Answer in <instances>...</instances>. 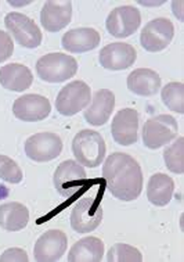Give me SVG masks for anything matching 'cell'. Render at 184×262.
Returning <instances> with one entry per match:
<instances>
[{
  "instance_id": "cell-3",
  "label": "cell",
  "mask_w": 184,
  "mask_h": 262,
  "mask_svg": "<svg viewBox=\"0 0 184 262\" xmlns=\"http://www.w3.org/2000/svg\"><path fill=\"white\" fill-rule=\"evenodd\" d=\"M78 64L75 58L64 53H51L39 58L36 63L38 76L49 83H60L76 75Z\"/></svg>"
},
{
  "instance_id": "cell-14",
  "label": "cell",
  "mask_w": 184,
  "mask_h": 262,
  "mask_svg": "<svg viewBox=\"0 0 184 262\" xmlns=\"http://www.w3.org/2000/svg\"><path fill=\"white\" fill-rule=\"evenodd\" d=\"M136 60V51L127 43L117 42L105 46L99 55V60L105 69L122 71L131 67Z\"/></svg>"
},
{
  "instance_id": "cell-28",
  "label": "cell",
  "mask_w": 184,
  "mask_h": 262,
  "mask_svg": "<svg viewBox=\"0 0 184 262\" xmlns=\"http://www.w3.org/2000/svg\"><path fill=\"white\" fill-rule=\"evenodd\" d=\"M14 42L8 33L0 30V63L7 60L14 52Z\"/></svg>"
},
{
  "instance_id": "cell-27",
  "label": "cell",
  "mask_w": 184,
  "mask_h": 262,
  "mask_svg": "<svg viewBox=\"0 0 184 262\" xmlns=\"http://www.w3.org/2000/svg\"><path fill=\"white\" fill-rule=\"evenodd\" d=\"M0 179L10 184H18L23 180V173L18 164L5 155H0Z\"/></svg>"
},
{
  "instance_id": "cell-2",
  "label": "cell",
  "mask_w": 184,
  "mask_h": 262,
  "mask_svg": "<svg viewBox=\"0 0 184 262\" xmlns=\"http://www.w3.org/2000/svg\"><path fill=\"white\" fill-rule=\"evenodd\" d=\"M72 151L81 164L87 168H97L106 156V143L97 132L83 130L74 138Z\"/></svg>"
},
{
  "instance_id": "cell-6",
  "label": "cell",
  "mask_w": 184,
  "mask_h": 262,
  "mask_svg": "<svg viewBox=\"0 0 184 262\" xmlns=\"http://www.w3.org/2000/svg\"><path fill=\"white\" fill-rule=\"evenodd\" d=\"M85 169L74 160L60 163L54 174L55 189L64 198L77 194L85 186Z\"/></svg>"
},
{
  "instance_id": "cell-1",
  "label": "cell",
  "mask_w": 184,
  "mask_h": 262,
  "mask_svg": "<svg viewBox=\"0 0 184 262\" xmlns=\"http://www.w3.org/2000/svg\"><path fill=\"white\" fill-rule=\"evenodd\" d=\"M102 174L107 189L118 200L131 201L140 196L143 172L137 162L128 154H110L104 163Z\"/></svg>"
},
{
  "instance_id": "cell-13",
  "label": "cell",
  "mask_w": 184,
  "mask_h": 262,
  "mask_svg": "<svg viewBox=\"0 0 184 262\" xmlns=\"http://www.w3.org/2000/svg\"><path fill=\"white\" fill-rule=\"evenodd\" d=\"M67 237L63 231H46L37 241L34 249L35 260L39 262L57 261L66 251Z\"/></svg>"
},
{
  "instance_id": "cell-10",
  "label": "cell",
  "mask_w": 184,
  "mask_h": 262,
  "mask_svg": "<svg viewBox=\"0 0 184 262\" xmlns=\"http://www.w3.org/2000/svg\"><path fill=\"white\" fill-rule=\"evenodd\" d=\"M174 36V26L168 18H157L146 25L141 33V45L149 52H159L168 47Z\"/></svg>"
},
{
  "instance_id": "cell-9",
  "label": "cell",
  "mask_w": 184,
  "mask_h": 262,
  "mask_svg": "<svg viewBox=\"0 0 184 262\" xmlns=\"http://www.w3.org/2000/svg\"><path fill=\"white\" fill-rule=\"evenodd\" d=\"M63 143L57 134L40 133L28 138L26 142V154L31 160L39 163L51 161L60 156Z\"/></svg>"
},
{
  "instance_id": "cell-18",
  "label": "cell",
  "mask_w": 184,
  "mask_h": 262,
  "mask_svg": "<svg viewBox=\"0 0 184 262\" xmlns=\"http://www.w3.org/2000/svg\"><path fill=\"white\" fill-rule=\"evenodd\" d=\"M101 36L92 28H78L67 31L62 37V46L72 53H85L99 46Z\"/></svg>"
},
{
  "instance_id": "cell-24",
  "label": "cell",
  "mask_w": 184,
  "mask_h": 262,
  "mask_svg": "<svg viewBox=\"0 0 184 262\" xmlns=\"http://www.w3.org/2000/svg\"><path fill=\"white\" fill-rule=\"evenodd\" d=\"M166 166L171 172L182 174L184 172V139L182 137L166 147L164 152Z\"/></svg>"
},
{
  "instance_id": "cell-12",
  "label": "cell",
  "mask_w": 184,
  "mask_h": 262,
  "mask_svg": "<svg viewBox=\"0 0 184 262\" xmlns=\"http://www.w3.org/2000/svg\"><path fill=\"white\" fill-rule=\"evenodd\" d=\"M13 112L18 119L24 122H39L50 115L51 102L40 95H24L14 101Z\"/></svg>"
},
{
  "instance_id": "cell-5",
  "label": "cell",
  "mask_w": 184,
  "mask_h": 262,
  "mask_svg": "<svg viewBox=\"0 0 184 262\" xmlns=\"http://www.w3.org/2000/svg\"><path fill=\"white\" fill-rule=\"evenodd\" d=\"M91 99L89 85L82 81H75L62 88L55 101V107L61 115H75L86 107Z\"/></svg>"
},
{
  "instance_id": "cell-21",
  "label": "cell",
  "mask_w": 184,
  "mask_h": 262,
  "mask_svg": "<svg viewBox=\"0 0 184 262\" xmlns=\"http://www.w3.org/2000/svg\"><path fill=\"white\" fill-rule=\"evenodd\" d=\"M103 242L97 237H85L72 246L68 255L70 262H98L103 258Z\"/></svg>"
},
{
  "instance_id": "cell-8",
  "label": "cell",
  "mask_w": 184,
  "mask_h": 262,
  "mask_svg": "<svg viewBox=\"0 0 184 262\" xmlns=\"http://www.w3.org/2000/svg\"><path fill=\"white\" fill-rule=\"evenodd\" d=\"M103 210L99 201L92 198L80 200L71 214V225L80 234L91 232L102 221Z\"/></svg>"
},
{
  "instance_id": "cell-19",
  "label": "cell",
  "mask_w": 184,
  "mask_h": 262,
  "mask_svg": "<svg viewBox=\"0 0 184 262\" xmlns=\"http://www.w3.org/2000/svg\"><path fill=\"white\" fill-rule=\"evenodd\" d=\"M162 80L158 74L147 68H139L129 75L127 88L131 92L142 97L156 95L161 88Z\"/></svg>"
},
{
  "instance_id": "cell-26",
  "label": "cell",
  "mask_w": 184,
  "mask_h": 262,
  "mask_svg": "<svg viewBox=\"0 0 184 262\" xmlns=\"http://www.w3.org/2000/svg\"><path fill=\"white\" fill-rule=\"evenodd\" d=\"M107 261L140 262L143 261V255L133 246L126 244H116L109 250Z\"/></svg>"
},
{
  "instance_id": "cell-29",
  "label": "cell",
  "mask_w": 184,
  "mask_h": 262,
  "mask_svg": "<svg viewBox=\"0 0 184 262\" xmlns=\"http://www.w3.org/2000/svg\"><path fill=\"white\" fill-rule=\"evenodd\" d=\"M0 261H29V259L22 249L10 248L0 256Z\"/></svg>"
},
{
  "instance_id": "cell-11",
  "label": "cell",
  "mask_w": 184,
  "mask_h": 262,
  "mask_svg": "<svg viewBox=\"0 0 184 262\" xmlns=\"http://www.w3.org/2000/svg\"><path fill=\"white\" fill-rule=\"evenodd\" d=\"M141 22L139 9L131 5H125L110 12L106 18V30L116 38H126L136 32Z\"/></svg>"
},
{
  "instance_id": "cell-20",
  "label": "cell",
  "mask_w": 184,
  "mask_h": 262,
  "mask_svg": "<svg viewBox=\"0 0 184 262\" xmlns=\"http://www.w3.org/2000/svg\"><path fill=\"white\" fill-rule=\"evenodd\" d=\"M33 80L32 72L23 64H9L0 68V84L7 90L24 92L31 86Z\"/></svg>"
},
{
  "instance_id": "cell-16",
  "label": "cell",
  "mask_w": 184,
  "mask_h": 262,
  "mask_svg": "<svg viewBox=\"0 0 184 262\" xmlns=\"http://www.w3.org/2000/svg\"><path fill=\"white\" fill-rule=\"evenodd\" d=\"M72 5L66 0H51L44 4L40 13L42 26L47 31L58 32L72 20Z\"/></svg>"
},
{
  "instance_id": "cell-17",
  "label": "cell",
  "mask_w": 184,
  "mask_h": 262,
  "mask_svg": "<svg viewBox=\"0 0 184 262\" xmlns=\"http://www.w3.org/2000/svg\"><path fill=\"white\" fill-rule=\"evenodd\" d=\"M115 107V95L111 91L101 89L95 93L90 106L84 112L85 121L95 127L105 124Z\"/></svg>"
},
{
  "instance_id": "cell-23",
  "label": "cell",
  "mask_w": 184,
  "mask_h": 262,
  "mask_svg": "<svg viewBox=\"0 0 184 262\" xmlns=\"http://www.w3.org/2000/svg\"><path fill=\"white\" fill-rule=\"evenodd\" d=\"M30 213L27 208L17 202L0 205V226L8 231H18L27 226Z\"/></svg>"
},
{
  "instance_id": "cell-25",
  "label": "cell",
  "mask_w": 184,
  "mask_h": 262,
  "mask_svg": "<svg viewBox=\"0 0 184 262\" xmlns=\"http://www.w3.org/2000/svg\"><path fill=\"white\" fill-rule=\"evenodd\" d=\"M184 85L182 83L171 82L162 91V99L171 111L184 113Z\"/></svg>"
},
{
  "instance_id": "cell-4",
  "label": "cell",
  "mask_w": 184,
  "mask_h": 262,
  "mask_svg": "<svg viewBox=\"0 0 184 262\" xmlns=\"http://www.w3.org/2000/svg\"><path fill=\"white\" fill-rule=\"evenodd\" d=\"M178 125L173 117L156 116L145 122L143 128V143L150 149H157L177 137Z\"/></svg>"
},
{
  "instance_id": "cell-22",
  "label": "cell",
  "mask_w": 184,
  "mask_h": 262,
  "mask_svg": "<svg viewBox=\"0 0 184 262\" xmlns=\"http://www.w3.org/2000/svg\"><path fill=\"white\" fill-rule=\"evenodd\" d=\"M174 191L173 179L164 173H156L147 184V199L152 205L163 207L170 202Z\"/></svg>"
},
{
  "instance_id": "cell-15",
  "label": "cell",
  "mask_w": 184,
  "mask_h": 262,
  "mask_svg": "<svg viewBox=\"0 0 184 262\" xmlns=\"http://www.w3.org/2000/svg\"><path fill=\"white\" fill-rule=\"evenodd\" d=\"M138 127L137 112L131 108L122 109L113 118L111 134L118 144L130 146L137 141Z\"/></svg>"
},
{
  "instance_id": "cell-7",
  "label": "cell",
  "mask_w": 184,
  "mask_h": 262,
  "mask_svg": "<svg viewBox=\"0 0 184 262\" xmlns=\"http://www.w3.org/2000/svg\"><path fill=\"white\" fill-rule=\"evenodd\" d=\"M5 26L20 46L37 48L42 42V33L35 21L18 12H11L5 18Z\"/></svg>"
}]
</instances>
